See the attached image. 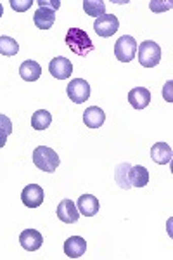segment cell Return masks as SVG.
<instances>
[{"label":"cell","instance_id":"cell-29","mask_svg":"<svg viewBox=\"0 0 173 260\" xmlns=\"http://www.w3.org/2000/svg\"><path fill=\"white\" fill-rule=\"evenodd\" d=\"M2 14H4V6H2V2H0V18H2Z\"/></svg>","mask_w":173,"mask_h":260},{"label":"cell","instance_id":"cell-24","mask_svg":"<svg viewBox=\"0 0 173 260\" xmlns=\"http://www.w3.org/2000/svg\"><path fill=\"white\" fill-rule=\"evenodd\" d=\"M33 6V0H11V7L16 12H24Z\"/></svg>","mask_w":173,"mask_h":260},{"label":"cell","instance_id":"cell-9","mask_svg":"<svg viewBox=\"0 0 173 260\" xmlns=\"http://www.w3.org/2000/svg\"><path fill=\"white\" fill-rule=\"evenodd\" d=\"M57 219L64 224H77L80 219V212L77 205L71 200H62L57 205Z\"/></svg>","mask_w":173,"mask_h":260},{"label":"cell","instance_id":"cell-19","mask_svg":"<svg viewBox=\"0 0 173 260\" xmlns=\"http://www.w3.org/2000/svg\"><path fill=\"white\" fill-rule=\"evenodd\" d=\"M52 123V115L47 110H39L31 116V127L35 130H47Z\"/></svg>","mask_w":173,"mask_h":260},{"label":"cell","instance_id":"cell-12","mask_svg":"<svg viewBox=\"0 0 173 260\" xmlns=\"http://www.w3.org/2000/svg\"><path fill=\"white\" fill-rule=\"evenodd\" d=\"M128 103L135 110H144L151 103V92L146 87H135L128 92Z\"/></svg>","mask_w":173,"mask_h":260},{"label":"cell","instance_id":"cell-7","mask_svg":"<svg viewBox=\"0 0 173 260\" xmlns=\"http://www.w3.org/2000/svg\"><path fill=\"white\" fill-rule=\"evenodd\" d=\"M21 201L28 208H39L44 203V189L39 184H29L21 192Z\"/></svg>","mask_w":173,"mask_h":260},{"label":"cell","instance_id":"cell-25","mask_svg":"<svg viewBox=\"0 0 173 260\" xmlns=\"http://www.w3.org/2000/svg\"><path fill=\"white\" fill-rule=\"evenodd\" d=\"M0 132H6L7 136L12 134V121L9 120V116L0 115Z\"/></svg>","mask_w":173,"mask_h":260},{"label":"cell","instance_id":"cell-22","mask_svg":"<svg viewBox=\"0 0 173 260\" xmlns=\"http://www.w3.org/2000/svg\"><path fill=\"white\" fill-rule=\"evenodd\" d=\"M19 52V45L18 42L14 39H11V37H6L2 35L0 37V54L2 56H16V54Z\"/></svg>","mask_w":173,"mask_h":260},{"label":"cell","instance_id":"cell-28","mask_svg":"<svg viewBox=\"0 0 173 260\" xmlns=\"http://www.w3.org/2000/svg\"><path fill=\"white\" fill-rule=\"evenodd\" d=\"M7 137H9V136H7L6 132H0V149H2L4 146H6V142H7Z\"/></svg>","mask_w":173,"mask_h":260},{"label":"cell","instance_id":"cell-11","mask_svg":"<svg viewBox=\"0 0 173 260\" xmlns=\"http://www.w3.org/2000/svg\"><path fill=\"white\" fill-rule=\"evenodd\" d=\"M87 251V241L82 236H70L64 241V255L70 258H80Z\"/></svg>","mask_w":173,"mask_h":260},{"label":"cell","instance_id":"cell-6","mask_svg":"<svg viewBox=\"0 0 173 260\" xmlns=\"http://www.w3.org/2000/svg\"><path fill=\"white\" fill-rule=\"evenodd\" d=\"M118 28H120V21L113 14H104L94 21V30L97 35L102 37V39L113 37L118 31Z\"/></svg>","mask_w":173,"mask_h":260},{"label":"cell","instance_id":"cell-20","mask_svg":"<svg viewBox=\"0 0 173 260\" xmlns=\"http://www.w3.org/2000/svg\"><path fill=\"white\" fill-rule=\"evenodd\" d=\"M83 11L97 19L106 14V2L104 0H83Z\"/></svg>","mask_w":173,"mask_h":260},{"label":"cell","instance_id":"cell-26","mask_svg":"<svg viewBox=\"0 0 173 260\" xmlns=\"http://www.w3.org/2000/svg\"><path fill=\"white\" fill-rule=\"evenodd\" d=\"M39 6L44 7V9H49V11H57L59 7H61V2L59 0H39Z\"/></svg>","mask_w":173,"mask_h":260},{"label":"cell","instance_id":"cell-27","mask_svg":"<svg viewBox=\"0 0 173 260\" xmlns=\"http://www.w3.org/2000/svg\"><path fill=\"white\" fill-rule=\"evenodd\" d=\"M171 85H173V83L168 82L166 85L163 87V95H164V99H166L168 103H171Z\"/></svg>","mask_w":173,"mask_h":260},{"label":"cell","instance_id":"cell-2","mask_svg":"<svg viewBox=\"0 0 173 260\" xmlns=\"http://www.w3.org/2000/svg\"><path fill=\"white\" fill-rule=\"evenodd\" d=\"M33 163L35 167L42 172H56V169L59 167V154L54 151L52 148H47V146H39L33 151Z\"/></svg>","mask_w":173,"mask_h":260},{"label":"cell","instance_id":"cell-5","mask_svg":"<svg viewBox=\"0 0 173 260\" xmlns=\"http://www.w3.org/2000/svg\"><path fill=\"white\" fill-rule=\"evenodd\" d=\"M66 92H67V98L73 101L75 104H82L87 103L88 98H90V85L83 78H75L66 87Z\"/></svg>","mask_w":173,"mask_h":260},{"label":"cell","instance_id":"cell-16","mask_svg":"<svg viewBox=\"0 0 173 260\" xmlns=\"http://www.w3.org/2000/svg\"><path fill=\"white\" fill-rule=\"evenodd\" d=\"M19 75L24 82H37L42 77V66L37 61L26 59L19 66Z\"/></svg>","mask_w":173,"mask_h":260},{"label":"cell","instance_id":"cell-1","mask_svg":"<svg viewBox=\"0 0 173 260\" xmlns=\"http://www.w3.org/2000/svg\"><path fill=\"white\" fill-rule=\"evenodd\" d=\"M66 45L73 50V54L83 57L87 54H90L95 49L94 42L90 40L88 33L82 28H70L66 33Z\"/></svg>","mask_w":173,"mask_h":260},{"label":"cell","instance_id":"cell-3","mask_svg":"<svg viewBox=\"0 0 173 260\" xmlns=\"http://www.w3.org/2000/svg\"><path fill=\"white\" fill-rule=\"evenodd\" d=\"M137 54H139V62L144 68H154L159 61H161V49L159 45L153 40H146L141 45H137Z\"/></svg>","mask_w":173,"mask_h":260},{"label":"cell","instance_id":"cell-14","mask_svg":"<svg viewBox=\"0 0 173 260\" xmlns=\"http://www.w3.org/2000/svg\"><path fill=\"white\" fill-rule=\"evenodd\" d=\"M104 121H106V113L100 110V108H97V106L87 108L85 113H83V123H85L88 128L102 127Z\"/></svg>","mask_w":173,"mask_h":260},{"label":"cell","instance_id":"cell-18","mask_svg":"<svg viewBox=\"0 0 173 260\" xmlns=\"http://www.w3.org/2000/svg\"><path fill=\"white\" fill-rule=\"evenodd\" d=\"M33 21H35L39 30H49V28H52V24L56 23V14H54V11L40 7V9L35 12V16H33Z\"/></svg>","mask_w":173,"mask_h":260},{"label":"cell","instance_id":"cell-13","mask_svg":"<svg viewBox=\"0 0 173 260\" xmlns=\"http://www.w3.org/2000/svg\"><path fill=\"white\" fill-rule=\"evenodd\" d=\"M77 208L82 215L94 217L99 212V200L94 194H82L77 201Z\"/></svg>","mask_w":173,"mask_h":260},{"label":"cell","instance_id":"cell-15","mask_svg":"<svg viewBox=\"0 0 173 260\" xmlns=\"http://www.w3.org/2000/svg\"><path fill=\"white\" fill-rule=\"evenodd\" d=\"M171 146L166 144V142H156L153 146V149H151V158H153L154 163H158V165H166V163L171 161Z\"/></svg>","mask_w":173,"mask_h":260},{"label":"cell","instance_id":"cell-21","mask_svg":"<svg viewBox=\"0 0 173 260\" xmlns=\"http://www.w3.org/2000/svg\"><path fill=\"white\" fill-rule=\"evenodd\" d=\"M130 167L128 163H120V165L116 167L115 170V180L116 184L121 187V189H130V179H128V172H130Z\"/></svg>","mask_w":173,"mask_h":260},{"label":"cell","instance_id":"cell-17","mask_svg":"<svg viewBox=\"0 0 173 260\" xmlns=\"http://www.w3.org/2000/svg\"><path fill=\"white\" fill-rule=\"evenodd\" d=\"M128 179H130V186L132 187H144L147 186V182H149V172L142 165L130 167Z\"/></svg>","mask_w":173,"mask_h":260},{"label":"cell","instance_id":"cell-10","mask_svg":"<svg viewBox=\"0 0 173 260\" xmlns=\"http://www.w3.org/2000/svg\"><path fill=\"white\" fill-rule=\"evenodd\" d=\"M19 243L26 251H37L44 243V236L37 229H24L19 234Z\"/></svg>","mask_w":173,"mask_h":260},{"label":"cell","instance_id":"cell-4","mask_svg":"<svg viewBox=\"0 0 173 260\" xmlns=\"http://www.w3.org/2000/svg\"><path fill=\"white\" fill-rule=\"evenodd\" d=\"M137 54V42H135L133 37L130 35H123L118 39L115 44V56L118 61L121 62H130Z\"/></svg>","mask_w":173,"mask_h":260},{"label":"cell","instance_id":"cell-8","mask_svg":"<svg viewBox=\"0 0 173 260\" xmlns=\"http://www.w3.org/2000/svg\"><path fill=\"white\" fill-rule=\"evenodd\" d=\"M49 71L54 78H57V80H66V78H70L71 73H73V64H71V61L66 59V57L57 56L50 61Z\"/></svg>","mask_w":173,"mask_h":260},{"label":"cell","instance_id":"cell-23","mask_svg":"<svg viewBox=\"0 0 173 260\" xmlns=\"http://www.w3.org/2000/svg\"><path fill=\"white\" fill-rule=\"evenodd\" d=\"M173 4L168 0V2H164V0H151L149 2V9L153 12H163V11H170Z\"/></svg>","mask_w":173,"mask_h":260}]
</instances>
